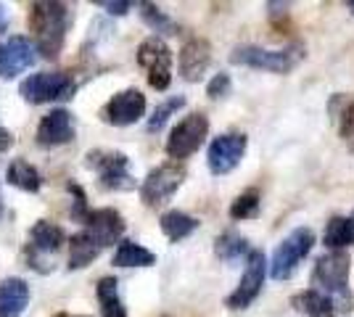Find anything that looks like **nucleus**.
Here are the masks:
<instances>
[{"mask_svg":"<svg viewBox=\"0 0 354 317\" xmlns=\"http://www.w3.org/2000/svg\"><path fill=\"white\" fill-rule=\"evenodd\" d=\"M30 30L35 35V46L45 59H59L69 24L74 21L72 8L66 3L56 0H43V3H32L30 6Z\"/></svg>","mask_w":354,"mask_h":317,"instance_id":"nucleus-1","label":"nucleus"},{"mask_svg":"<svg viewBox=\"0 0 354 317\" xmlns=\"http://www.w3.org/2000/svg\"><path fill=\"white\" fill-rule=\"evenodd\" d=\"M230 61L238 66H251V69H262V72H291L296 64L301 61V48H283V50H267L259 46H238L230 53Z\"/></svg>","mask_w":354,"mask_h":317,"instance_id":"nucleus-2","label":"nucleus"},{"mask_svg":"<svg viewBox=\"0 0 354 317\" xmlns=\"http://www.w3.org/2000/svg\"><path fill=\"white\" fill-rule=\"evenodd\" d=\"M85 164L95 169L98 182L106 191H133L135 180L130 175V159L122 151H111V148H95L85 156Z\"/></svg>","mask_w":354,"mask_h":317,"instance_id":"nucleus-3","label":"nucleus"},{"mask_svg":"<svg viewBox=\"0 0 354 317\" xmlns=\"http://www.w3.org/2000/svg\"><path fill=\"white\" fill-rule=\"evenodd\" d=\"M312 246H315V233L310 227H296L288 238H283L270 259V278L288 280L296 272V267L301 265V259L312 251Z\"/></svg>","mask_w":354,"mask_h":317,"instance_id":"nucleus-4","label":"nucleus"},{"mask_svg":"<svg viewBox=\"0 0 354 317\" xmlns=\"http://www.w3.org/2000/svg\"><path fill=\"white\" fill-rule=\"evenodd\" d=\"M77 90V82L64 72H40L30 75L21 85L19 93L27 104H50V101H66Z\"/></svg>","mask_w":354,"mask_h":317,"instance_id":"nucleus-5","label":"nucleus"},{"mask_svg":"<svg viewBox=\"0 0 354 317\" xmlns=\"http://www.w3.org/2000/svg\"><path fill=\"white\" fill-rule=\"evenodd\" d=\"M209 135V119L207 114L201 111H193L185 119H180L172 127V133L167 137V153L180 162V159H188L193 153L204 146V140Z\"/></svg>","mask_w":354,"mask_h":317,"instance_id":"nucleus-6","label":"nucleus"},{"mask_svg":"<svg viewBox=\"0 0 354 317\" xmlns=\"http://www.w3.org/2000/svg\"><path fill=\"white\" fill-rule=\"evenodd\" d=\"M185 180V166L180 162H167V164L153 166L140 182V198L146 206H162L177 193V188Z\"/></svg>","mask_w":354,"mask_h":317,"instance_id":"nucleus-7","label":"nucleus"},{"mask_svg":"<svg viewBox=\"0 0 354 317\" xmlns=\"http://www.w3.org/2000/svg\"><path fill=\"white\" fill-rule=\"evenodd\" d=\"M138 64L148 72V85L153 90H167L172 82V50L162 37H146L138 46Z\"/></svg>","mask_w":354,"mask_h":317,"instance_id":"nucleus-8","label":"nucleus"},{"mask_svg":"<svg viewBox=\"0 0 354 317\" xmlns=\"http://www.w3.org/2000/svg\"><path fill=\"white\" fill-rule=\"evenodd\" d=\"M349 270H352L349 254H344V251H328L315 265V283L323 288L328 296L336 294V296L349 299Z\"/></svg>","mask_w":354,"mask_h":317,"instance_id":"nucleus-9","label":"nucleus"},{"mask_svg":"<svg viewBox=\"0 0 354 317\" xmlns=\"http://www.w3.org/2000/svg\"><path fill=\"white\" fill-rule=\"evenodd\" d=\"M265 278H267V259L262 251H251L246 257V267H243V275H241V283L238 288L227 296V307L230 309H246L257 296L259 291L265 286Z\"/></svg>","mask_w":354,"mask_h":317,"instance_id":"nucleus-10","label":"nucleus"},{"mask_svg":"<svg viewBox=\"0 0 354 317\" xmlns=\"http://www.w3.org/2000/svg\"><path fill=\"white\" fill-rule=\"evenodd\" d=\"M246 146H249V140H246L243 133H225V135L214 137L209 143V151H207L209 172L212 175H227V172H233L241 164V159L246 153Z\"/></svg>","mask_w":354,"mask_h":317,"instance_id":"nucleus-11","label":"nucleus"},{"mask_svg":"<svg viewBox=\"0 0 354 317\" xmlns=\"http://www.w3.org/2000/svg\"><path fill=\"white\" fill-rule=\"evenodd\" d=\"M37 46L35 40L24 35H11L3 46H0V77L3 79H14L21 72H27L30 66L37 64Z\"/></svg>","mask_w":354,"mask_h":317,"instance_id":"nucleus-12","label":"nucleus"},{"mask_svg":"<svg viewBox=\"0 0 354 317\" xmlns=\"http://www.w3.org/2000/svg\"><path fill=\"white\" fill-rule=\"evenodd\" d=\"M101 117H104L106 124H114V127L135 124V122H140L146 117V95L138 88H127V90L117 93L101 108Z\"/></svg>","mask_w":354,"mask_h":317,"instance_id":"nucleus-13","label":"nucleus"},{"mask_svg":"<svg viewBox=\"0 0 354 317\" xmlns=\"http://www.w3.org/2000/svg\"><path fill=\"white\" fill-rule=\"evenodd\" d=\"M74 137V122L72 114L66 108H53L50 114H45L37 124V143L43 148H56L64 146Z\"/></svg>","mask_w":354,"mask_h":317,"instance_id":"nucleus-14","label":"nucleus"},{"mask_svg":"<svg viewBox=\"0 0 354 317\" xmlns=\"http://www.w3.org/2000/svg\"><path fill=\"white\" fill-rule=\"evenodd\" d=\"M177 64H180L183 79H188V82L204 79L209 64H212V46H209L204 37H193V40H188V43L183 46Z\"/></svg>","mask_w":354,"mask_h":317,"instance_id":"nucleus-15","label":"nucleus"},{"mask_svg":"<svg viewBox=\"0 0 354 317\" xmlns=\"http://www.w3.org/2000/svg\"><path fill=\"white\" fill-rule=\"evenodd\" d=\"M85 230L106 249L124 236V220L117 209H93L85 220Z\"/></svg>","mask_w":354,"mask_h":317,"instance_id":"nucleus-16","label":"nucleus"},{"mask_svg":"<svg viewBox=\"0 0 354 317\" xmlns=\"http://www.w3.org/2000/svg\"><path fill=\"white\" fill-rule=\"evenodd\" d=\"M30 304V286L21 278H6L0 283V317H19Z\"/></svg>","mask_w":354,"mask_h":317,"instance_id":"nucleus-17","label":"nucleus"},{"mask_svg":"<svg viewBox=\"0 0 354 317\" xmlns=\"http://www.w3.org/2000/svg\"><path fill=\"white\" fill-rule=\"evenodd\" d=\"M30 249L35 254H56L61 246L66 243V233L61 230L56 222H48V220H40L35 222L30 230Z\"/></svg>","mask_w":354,"mask_h":317,"instance_id":"nucleus-18","label":"nucleus"},{"mask_svg":"<svg viewBox=\"0 0 354 317\" xmlns=\"http://www.w3.org/2000/svg\"><path fill=\"white\" fill-rule=\"evenodd\" d=\"M104 246L90 236L88 230L74 233L69 241V270H85L88 265H93V259L101 257Z\"/></svg>","mask_w":354,"mask_h":317,"instance_id":"nucleus-19","label":"nucleus"},{"mask_svg":"<svg viewBox=\"0 0 354 317\" xmlns=\"http://www.w3.org/2000/svg\"><path fill=\"white\" fill-rule=\"evenodd\" d=\"M294 307L296 312L307 317H333L336 315V304L333 299L325 294V291H317V288H310V291H301L294 296Z\"/></svg>","mask_w":354,"mask_h":317,"instance_id":"nucleus-20","label":"nucleus"},{"mask_svg":"<svg viewBox=\"0 0 354 317\" xmlns=\"http://www.w3.org/2000/svg\"><path fill=\"white\" fill-rule=\"evenodd\" d=\"M95 296L101 304V317H127L124 302L119 296V280L117 278H101L98 286H95Z\"/></svg>","mask_w":354,"mask_h":317,"instance_id":"nucleus-21","label":"nucleus"},{"mask_svg":"<svg viewBox=\"0 0 354 317\" xmlns=\"http://www.w3.org/2000/svg\"><path fill=\"white\" fill-rule=\"evenodd\" d=\"M159 225H162L164 236H167L172 243H177V241L188 238L191 233L198 230V220L191 217V214H185V211H180V209H169V211H164L162 214Z\"/></svg>","mask_w":354,"mask_h":317,"instance_id":"nucleus-22","label":"nucleus"},{"mask_svg":"<svg viewBox=\"0 0 354 317\" xmlns=\"http://www.w3.org/2000/svg\"><path fill=\"white\" fill-rule=\"evenodd\" d=\"M323 243L328 251H341L354 246V217H330L323 233Z\"/></svg>","mask_w":354,"mask_h":317,"instance_id":"nucleus-23","label":"nucleus"},{"mask_svg":"<svg viewBox=\"0 0 354 317\" xmlns=\"http://www.w3.org/2000/svg\"><path fill=\"white\" fill-rule=\"evenodd\" d=\"M6 180L11 182L19 191H27V193H37L43 188V177L37 172V166H32L30 162L24 159H14L8 164V172H6Z\"/></svg>","mask_w":354,"mask_h":317,"instance_id":"nucleus-24","label":"nucleus"},{"mask_svg":"<svg viewBox=\"0 0 354 317\" xmlns=\"http://www.w3.org/2000/svg\"><path fill=\"white\" fill-rule=\"evenodd\" d=\"M111 265H117V267H151V265H156V254L148 251L146 246H140V243L122 241L117 246V251H114Z\"/></svg>","mask_w":354,"mask_h":317,"instance_id":"nucleus-25","label":"nucleus"},{"mask_svg":"<svg viewBox=\"0 0 354 317\" xmlns=\"http://www.w3.org/2000/svg\"><path fill=\"white\" fill-rule=\"evenodd\" d=\"M214 251H217V257L225 259V262H236V259L251 254L249 241H246L241 233H236V230H225L220 238L214 241Z\"/></svg>","mask_w":354,"mask_h":317,"instance_id":"nucleus-26","label":"nucleus"},{"mask_svg":"<svg viewBox=\"0 0 354 317\" xmlns=\"http://www.w3.org/2000/svg\"><path fill=\"white\" fill-rule=\"evenodd\" d=\"M140 16L148 27L159 35H177V24L164 14L162 8H156L153 3H140Z\"/></svg>","mask_w":354,"mask_h":317,"instance_id":"nucleus-27","label":"nucleus"},{"mask_svg":"<svg viewBox=\"0 0 354 317\" xmlns=\"http://www.w3.org/2000/svg\"><path fill=\"white\" fill-rule=\"evenodd\" d=\"M259 214V191L249 188L230 204V217L233 220H254Z\"/></svg>","mask_w":354,"mask_h":317,"instance_id":"nucleus-28","label":"nucleus"},{"mask_svg":"<svg viewBox=\"0 0 354 317\" xmlns=\"http://www.w3.org/2000/svg\"><path fill=\"white\" fill-rule=\"evenodd\" d=\"M185 106V98L183 95H175V98H167L164 104L156 106V111H153V117L148 119V133H159L164 124L169 122V117L172 114H177L180 108Z\"/></svg>","mask_w":354,"mask_h":317,"instance_id":"nucleus-29","label":"nucleus"},{"mask_svg":"<svg viewBox=\"0 0 354 317\" xmlns=\"http://www.w3.org/2000/svg\"><path fill=\"white\" fill-rule=\"evenodd\" d=\"M341 104L344 108L341 111H333L336 117H339V127H341V137L346 140V146H349V151L354 153V95L352 98H341Z\"/></svg>","mask_w":354,"mask_h":317,"instance_id":"nucleus-30","label":"nucleus"},{"mask_svg":"<svg viewBox=\"0 0 354 317\" xmlns=\"http://www.w3.org/2000/svg\"><path fill=\"white\" fill-rule=\"evenodd\" d=\"M230 88H233V82H230V75L220 72V75H214L212 79H209L207 95L212 98V101H217V98H225V95H230Z\"/></svg>","mask_w":354,"mask_h":317,"instance_id":"nucleus-31","label":"nucleus"},{"mask_svg":"<svg viewBox=\"0 0 354 317\" xmlns=\"http://www.w3.org/2000/svg\"><path fill=\"white\" fill-rule=\"evenodd\" d=\"M69 191L74 193V209H72V217L77 220H88V201H85V193H82V188L77 185V182H69Z\"/></svg>","mask_w":354,"mask_h":317,"instance_id":"nucleus-32","label":"nucleus"},{"mask_svg":"<svg viewBox=\"0 0 354 317\" xmlns=\"http://www.w3.org/2000/svg\"><path fill=\"white\" fill-rule=\"evenodd\" d=\"M98 6L106 8L111 16H124L133 8V3H127V0H117V3H111V0H98Z\"/></svg>","mask_w":354,"mask_h":317,"instance_id":"nucleus-33","label":"nucleus"},{"mask_svg":"<svg viewBox=\"0 0 354 317\" xmlns=\"http://www.w3.org/2000/svg\"><path fill=\"white\" fill-rule=\"evenodd\" d=\"M6 30V11H3V6H0V32Z\"/></svg>","mask_w":354,"mask_h":317,"instance_id":"nucleus-34","label":"nucleus"},{"mask_svg":"<svg viewBox=\"0 0 354 317\" xmlns=\"http://www.w3.org/2000/svg\"><path fill=\"white\" fill-rule=\"evenodd\" d=\"M56 317H82V315H66V312H61V315H56Z\"/></svg>","mask_w":354,"mask_h":317,"instance_id":"nucleus-35","label":"nucleus"},{"mask_svg":"<svg viewBox=\"0 0 354 317\" xmlns=\"http://www.w3.org/2000/svg\"><path fill=\"white\" fill-rule=\"evenodd\" d=\"M349 11H354V0H352V3H349Z\"/></svg>","mask_w":354,"mask_h":317,"instance_id":"nucleus-36","label":"nucleus"},{"mask_svg":"<svg viewBox=\"0 0 354 317\" xmlns=\"http://www.w3.org/2000/svg\"><path fill=\"white\" fill-rule=\"evenodd\" d=\"M0 217H3V204H0Z\"/></svg>","mask_w":354,"mask_h":317,"instance_id":"nucleus-37","label":"nucleus"},{"mask_svg":"<svg viewBox=\"0 0 354 317\" xmlns=\"http://www.w3.org/2000/svg\"><path fill=\"white\" fill-rule=\"evenodd\" d=\"M0 130H3V127H0Z\"/></svg>","mask_w":354,"mask_h":317,"instance_id":"nucleus-38","label":"nucleus"}]
</instances>
